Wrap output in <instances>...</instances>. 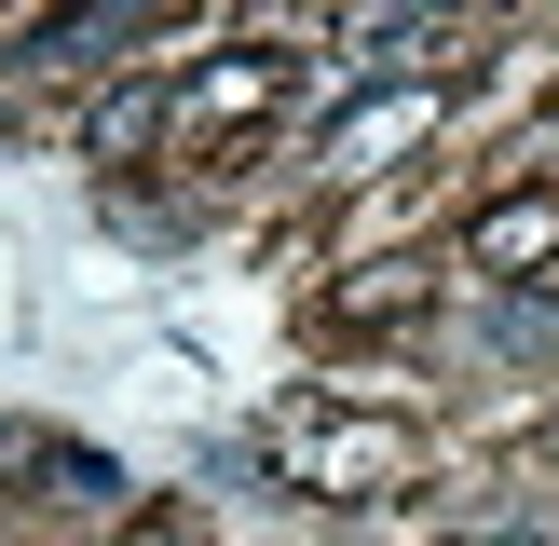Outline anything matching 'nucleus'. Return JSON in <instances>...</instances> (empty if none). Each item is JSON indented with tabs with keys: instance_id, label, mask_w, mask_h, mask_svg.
I'll return each instance as SVG.
<instances>
[{
	"instance_id": "obj_1",
	"label": "nucleus",
	"mask_w": 559,
	"mask_h": 546,
	"mask_svg": "<svg viewBox=\"0 0 559 546\" xmlns=\"http://www.w3.org/2000/svg\"><path fill=\"white\" fill-rule=\"evenodd\" d=\"M546 246H559V205H533V191L478 218V260H506V273H519V260H546Z\"/></svg>"
},
{
	"instance_id": "obj_3",
	"label": "nucleus",
	"mask_w": 559,
	"mask_h": 546,
	"mask_svg": "<svg viewBox=\"0 0 559 546\" xmlns=\"http://www.w3.org/2000/svg\"><path fill=\"white\" fill-rule=\"evenodd\" d=\"M151 123H164V96H109V109H96V164L151 151Z\"/></svg>"
},
{
	"instance_id": "obj_2",
	"label": "nucleus",
	"mask_w": 559,
	"mask_h": 546,
	"mask_svg": "<svg viewBox=\"0 0 559 546\" xmlns=\"http://www.w3.org/2000/svg\"><path fill=\"white\" fill-rule=\"evenodd\" d=\"M260 96H273V69H260V55H246V69H218V82H191L178 109H191V123H246V109H260Z\"/></svg>"
}]
</instances>
